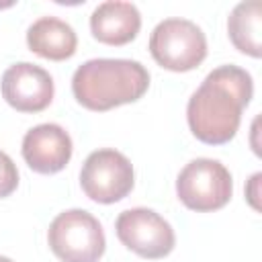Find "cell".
Wrapping results in <instances>:
<instances>
[{
    "label": "cell",
    "mask_w": 262,
    "mask_h": 262,
    "mask_svg": "<svg viewBox=\"0 0 262 262\" xmlns=\"http://www.w3.org/2000/svg\"><path fill=\"white\" fill-rule=\"evenodd\" d=\"M254 94L252 76L237 66H219L192 92L186 119L192 135L209 145L227 143L239 129L242 113Z\"/></svg>",
    "instance_id": "1"
},
{
    "label": "cell",
    "mask_w": 262,
    "mask_h": 262,
    "mask_svg": "<svg viewBox=\"0 0 262 262\" xmlns=\"http://www.w3.org/2000/svg\"><path fill=\"white\" fill-rule=\"evenodd\" d=\"M149 86V72L135 59L96 57L84 61L72 78L76 100L88 111H111L139 100Z\"/></svg>",
    "instance_id": "2"
},
{
    "label": "cell",
    "mask_w": 262,
    "mask_h": 262,
    "mask_svg": "<svg viewBox=\"0 0 262 262\" xmlns=\"http://www.w3.org/2000/svg\"><path fill=\"white\" fill-rule=\"evenodd\" d=\"M47 242L61 262H98L106 248L102 225L84 209L59 213L49 225Z\"/></svg>",
    "instance_id": "3"
},
{
    "label": "cell",
    "mask_w": 262,
    "mask_h": 262,
    "mask_svg": "<svg viewBox=\"0 0 262 262\" xmlns=\"http://www.w3.org/2000/svg\"><path fill=\"white\" fill-rule=\"evenodd\" d=\"M154 59L172 72H188L207 57V37L188 18H164L149 37Z\"/></svg>",
    "instance_id": "4"
},
{
    "label": "cell",
    "mask_w": 262,
    "mask_h": 262,
    "mask_svg": "<svg viewBox=\"0 0 262 262\" xmlns=\"http://www.w3.org/2000/svg\"><path fill=\"white\" fill-rule=\"evenodd\" d=\"M233 192L229 170L211 158L188 162L176 178V194L184 207L207 213L227 205Z\"/></svg>",
    "instance_id": "5"
},
{
    "label": "cell",
    "mask_w": 262,
    "mask_h": 262,
    "mask_svg": "<svg viewBox=\"0 0 262 262\" xmlns=\"http://www.w3.org/2000/svg\"><path fill=\"white\" fill-rule=\"evenodd\" d=\"M80 184L88 199L104 205L117 203L133 188V166L117 149H96L82 166Z\"/></svg>",
    "instance_id": "6"
},
{
    "label": "cell",
    "mask_w": 262,
    "mask_h": 262,
    "mask_svg": "<svg viewBox=\"0 0 262 262\" xmlns=\"http://www.w3.org/2000/svg\"><path fill=\"white\" fill-rule=\"evenodd\" d=\"M115 229L123 246L149 260L168 256L176 242L172 225L162 215L145 207L123 211L117 217Z\"/></svg>",
    "instance_id": "7"
},
{
    "label": "cell",
    "mask_w": 262,
    "mask_h": 262,
    "mask_svg": "<svg viewBox=\"0 0 262 262\" xmlns=\"http://www.w3.org/2000/svg\"><path fill=\"white\" fill-rule=\"evenodd\" d=\"M2 96L20 113H39L53 100V78L47 70L20 61L2 74Z\"/></svg>",
    "instance_id": "8"
},
{
    "label": "cell",
    "mask_w": 262,
    "mask_h": 262,
    "mask_svg": "<svg viewBox=\"0 0 262 262\" xmlns=\"http://www.w3.org/2000/svg\"><path fill=\"white\" fill-rule=\"evenodd\" d=\"M23 158L39 174H55L72 158V137L61 125L41 123L23 137Z\"/></svg>",
    "instance_id": "9"
},
{
    "label": "cell",
    "mask_w": 262,
    "mask_h": 262,
    "mask_svg": "<svg viewBox=\"0 0 262 262\" xmlns=\"http://www.w3.org/2000/svg\"><path fill=\"white\" fill-rule=\"evenodd\" d=\"M141 14L135 4L108 0L98 4L90 14V31L94 39L106 45H125L137 37Z\"/></svg>",
    "instance_id": "10"
},
{
    "label": "cell",
    "mask_w": 262,
    "mask_h": 262,
    "mask_svg": "<svg viewBox=\"0 0 262 262\" xmlns=\"http://www.w3.org/2000/svg\"><path fill=\"white\" fill-rule=\"evenodd\" d=\"M27 43L31 51L45 59L61 61L76 53V31L57 16H41L27 31Z\"/></svg>",
    "instance_id": "11"
},
{
    "label": "cell",
    "mask_w": 262,
    "mask_h": 262,
    "mask_svg": "<svg viewBox=\"0 0 262 262\" xmlns=\"http://www.w3.org/2000/svg\"><path fill=\"white\" fill-rule=\"evenodd\" d=\"M231 43L252 57L262 55V4L258 0L239 2L227 20Z\"/></svg>",
    "instance_id": "12"
},
{
    "label": "cell",
    "mask_w": 262,
    "mask_h": 262,
    "mask_svg": "<svg viewBox=\"0 0 262 262\" xmlns=\"http://www.w3.org/2000/svg\"><path fill=\"white\" fill-rule=\"evenodd\" d=\"M18 184V170L8 154L0 151V199L14 192Z\"/></svg>",
    "instance_id": "13"
},
{
    "label": "cell",
    "mask_w": 262,
    "mask_h": 262,
    "mask_svg": "<svg viewBox=\"0 0 262 262\" xmlns=\"http://www.w3.org/2000/svg\"><path fill=\"white\" fill-rule=\"evenodd\" d=\"M0 262H12L10 258H6V256H0Z\"/></svg>",
    "instance_id": "14"
}]
</instances>
